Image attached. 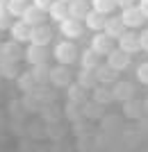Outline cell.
<instances>
[{
  "label": "cell",
  "mask_w": 148,
  "mask_h": 152,
  "mask_svg": "<svg viewBox=\"0 0 148 152\" xmlns=\"http://www.w3.org/2000/svg\"><path fill=\"white\" fill-rule=\"evenodd\" d=\"M52 55H55L57 64H64V66L77 61V48H75V43H73V41H59V43L55 45Z\"/></svg>",
  "instance_id": "cell-1"
},
{
  "label": "cell",
  "mask_w": 148,
  "mask_h": 152,
  "mask_svg": "<svg viewBox=\"0 0 148 152\" xmlns=\"http://www.w3.org/2000/svg\"><path fill=\"white\" fill-rule=\"evenodd\" d=\"M50 84L55 89H66L68 84H73V73L68 70V66L57 64L55 68H50Z\"/></svg>",
  "instance_id": "cell-2"
},
{
  "label": "cell",
  "mask_w": 148,
  "mask_h": 152,
  "mask_svg": "<svg viewBox=\"0 0 148 152\" xmlns=\"http://www.w3.org/2000/svg\"><path fill=\"white\" fill-rule=\"evenodd\" d=\"M123 116L128 121H141L146 111H144V100H137V98H130V100L123 102Z\"/></svg>",
  "instance_id": "cell-3"
},
{
  "label": "cell",
  "mask_w": 148,
  "mask_h": 152,
  "mask_svg": "<svg viewBox=\"0 0 148 152\" xmlns=\"http://www.w3.org/2000/svg\"><path fill=\"white\" fill-rule=\"evenodd\" d=\"M121 20L125 23V27H130V30H135V27H141L144 20H146V16L141 14V9L139 7H125L121 14Z\"/></svg>",
  "instance_id": "cell-4"
},
{
  "label": "cell",
  "mask_w": 148,
  "mask_h": 152,
  "mask_svg": "<svg viewBox=\"0 0 148 152\" xmlns=\"http://www.w3.org/2000/svg\"><path fill=\"white\" fill-rule=\"evenodd\" d=\"M112 93H114V100L125 102V100H130V98H135V84L125 82V80H116L114 86H112Z\"/></svg>",
  "instance_id": "cell-5"
},
{
  "label": "cell",
  "mask_w": 148,
  "mask_h": 152,
  "mask_svg": "<svg viewBox=\"0 0 148 152\" xmlns=\"http://www.w3.org/2000/svg\"><path fill=\"white\" fill-rule=\"evenodd\" d=\"M119 48H121L123 52H128V55H135V52L141 50V43H139V34H135L132 30H125V34H123L121 39H119Z\"/></svg>",
  "instance_id": "cell-6"
},
{
  "label": "cell",
  "mask_w": 148,
  "mask_h": 152,
  "mask_svg": "<svg viewBox=\"0 0 148 152\" xmlns=\"http://www.w3.org/2000/svg\"><path fill=\"white\" fill-rule=\"evenodd\" d=\"M21 20H25L30 27H37V25H43V20H46V9H41V7L37 5H30L23 12V16H21Z\"/></svg>",
  "instance_id": "cell-7"
},
{
  "label": "cell",
  "mask_w": 148,
  "mask_h": 152,
  "mask_svg": "<svg viewBox=\"0 0 148 152\" xmlns=\"http://www.w3.org/2000/svg\"><path fill=\"white\" fill-rule=\"evenodd\" d=\"M59 32H62L66 39H80L82 37V23L77 18H71V16H68V18H64L59 23Z\"/></svg>",
  "instance_id": "cell-8"
},
{
  "label": "cell",
  "mask_w": 148,
  "mask_h": 152,
  "mask_svg": "<svg viewBox=\"0 0 148 152\" xmlns=\"http://www.w3.org/2000/svg\"><path fill=\"white\" fill-rule=\"evenodd\" d=\"M0 50H2V59L0 61H18L21 57H25V52L21 50L18 41H9V43H0Z\"/></svg>",
  "instance_id": "cell-9"
},
{
  "label": "cell",
  "mask_w": 148,
  "mask_h": 152,
  "mask_svg": "<svg viewBox=\"0 0 148 152\" xmlns=\"http://www.w3.org/2000/svg\"><path fill=\"white\" fill-rule=\"evenodd\" d=\"M25 59L30 66H37V64H46V59H48V52H46V45H34L30 43L25 50Z\"/></svg>",
  "instance_id": "cell-10"
},
{
  "label": "cell",
  "mask_w": 148,
  "mask_h": 152,
  "mask_svg": "<svg viewBox=\"0 0 148 152\" xmlns=\"http://www.w3.org/2000/svg\"><path fill=\"white\" fill-rule=\"evenodd\" d=\"M130 57H132V55L123 52L121 48H116V50H112L110 55H107V64H110L114 70H125L130 66Z\"/></svg>",
  "instance_id": "cell-11"
},
{
  "label": "cell",
  "mask_w": 148,
  "mask_h": 152,
  "mask_svg": "<svg viewBox=\"0 0 148 152\" xmlns=\"http://www.w3.org/2000/svg\"><path fill=\"white\" fill-rule=\"evenodd\" d=\"M82 118H87V121H103L105 118V109L103 104H98L96 100H87L82 104Z\"/></svg>",
  "instance_id": "cell-12"
},
{
  "label": "cell",
  "mask_w": 148,
  "mask_h": 152,
  "mask_svg": "<svg viewBox=\"0 0 148 152\" xmlns=\"http://www.w3.org/2000/svg\"><path fill=\"white\" fill-rule=\"evenodd\" d=\"M91 50L98 52V55H110L112 52V39L105 32H96L94 39H91Z\"/></svg>",
  "instance_id": "cell-13"
},
{
  "label": "cell",
  "mask_w": 148,
  "mask_h": 152,
  "mask_svg": "<svg viewBox=\"0 0 148 152\" xmlns=\"http://www.w3.org/2000/svg\"><path fill=\"white\" fill-rule=\"evenodd\" d=\"M50 39H52V30L48 25H37V27H32V34H30V43H34V45H48L50 43Z\"/></svg>",
  "instance_id": "cell-14"
},
{
  "label": "cell",
  "mask_w": 148,
  "mask_h": 152,
  "mask_svg": "<svg viewBox=\"0 0 148 152\" xmlns=\"http://www.w3.org/2000/svg\"><path fill=\"white\" fill-rule=\"evenodd\" d=\"M89 12H91V7H89L87 0H71V2H68V16H71V18L84 20Z\"/></svg>",
  "instance_id": "cell-15"
},
{
  "label": "cell",
  "mask_w": 148,
  "mask_h": 152,
  "mask_svg": "<svg viewBox=\"0 0 148 152\" xmlns=\"http://www.w3.org/2000/svg\"><path fill=\"white\" fill-rule=\"evenodd\" d=\"M12 39L14 41H18V43H25V41H30V34H32V27L27 25L25 20H16L12 27Z\"/></svg>",
  "instance_id": "cell-16"
},
{
  "label": "cell",
  "mask_w": 148,
  "mask_h": 152,
  "mask_svg": "<svg viewBox=\"0 0 148 152\" xmlns=\"http://www.w3.org/2000/svg\"><path fill=\"white\" fill-rule=\"evenodd\" d=\"M116 73H119V70H114L110 64H100V66L96 68V80H98V84H107V86H110V84H114L116 77H119Z\"/></svg>",
  "instance_id": "cell-17"
},
{
  "label": "cell",
  "mask_w": 148,
  "mask_h": 152,
  "mask_svg": "<svg viewBox=\"0 0 148 152\" xmlns=\"http://www.w3.org/2000/svg\"><path fill=\"white\" fill-rule=\"evenodd\" d=\"M103 32H105L110 39H121L123 34H125V23L121 20V16H119V18H107Z\"/></svg>",
  "instance_id": "cell-18"
},
{
  "label": "cell",
  "mask_w": 148,
  "mask_h": 152,
  "mask_svg": "<svg viewBox=\"0 0 148 152\" xmlns=\"http://www.w3.org/2000/svg\"><path fill=\"white\" fill-rule=\"evenodd\" d=\"M91 100H96L98 104H110V102H114V93H112V89L107 86V84H96V89H94V93H91Z\"/></svg>",
  "instance_id": "cell-19"
},
{
  "label": "cell",
  "mask_w": 148,
  "mask_h": 152,
  "mask_svg": "<svg viewBox=\"0 0 148 152\" xmlns=\"http://www.w3.org/2000/svg\"><path fill=\"white\" fill-rule=\"evenodd\" d=\"M66 98L71 102H75V104H80L82 107L84 102H87V89L84 86H80L77 82H73V84H68L66 86Z\"/></svg>",
  "instance_id": "cell-20"
},
{
  "label": "cell",
  "mask_w": 148,
  "mask_h": 152,
  "mask_svg": "<svg viewBox=\"0 0 148 152\" xmlns=\"http://www.w3.org/2000/svg\"><path fill=\"white\" fill-rule=\"evenodd\" d=\"M41 118H43V123H59V118L64 116V111L55 104V102H48V104H43L41 107Z\"/></svg>",
  "instance_id": "cell-21"
},
{
  "label": "cell",
  "mask_w": 148,
  "mask_h": 152,
  "mask_svg": "<svg viewBox=\"0 0 148 152\" xmlns=\"http://www.w3.org/2000/svg\"><path fill=\"white\" fill-rule=\"evenodd\" d=\"M77 84L80 86H84L87 91H94L96 89V70H91V68H80V73H77Z\"/></svg>",
  "instance_id": "cell-22"
},
{
  "label": "cell",
  "mask_w": 148,
  "mask_h": 152,
  "mask_svg": "<svg viewBox=\"0 0 148 152\" xmlns=\"http://www.w3.org/2000/svg\"><path fill=\"white\" fill-rule=\"evenodd\" d=\"M48 16L52 20L62 23L64 18H68V2H62V0H55L50 7H48Z\"/></svg>",
  "instance_id": "cell-23"
},
{
  "label": "cell",
  "mask_w": 148,
  "mask_h": 152,
  "mask_svg": "<svg viewBox=\"0 0 148 152\" xmlns=\"http://www.w3.org/2000/svg\"><path fill=\"white\" fill-rule=\"evenodd\" d=\"M16 84H18V89L23 91V93H32V91L39 86L37 80H34V75H32V70H23V73L16 77Z\"/></svg>",
  "instance_id": "cell-24"
},
{
  "label": "cell",
  "mask_w": 148,
  "mask_h": 152,
  "mask_svg": "<svg viewBox=\"0 0 148 152\" xmlns=\"http://www.w3.org/2000/svg\"><path fill=\"white\" fill-rule=\"evenodd\" d=\"M84 23H87V27H89V30H94V32H100V30H105V23H107V18H105V14L96 12V9H91V12L87 14Z\"/></svg>",
  "instance_id": "cell-25"
},
{
  "label": "cell",
  "mask_w": 148,
  "mask_h": 152,
  "mask_svg": "<svg viewBox=\"0 0 148 152\" xmlns=\"http://www.w3.org/2000/svg\"><path fill=\"white\" fill-rule=\"evenodd\" d=\"M23 107H25V111H32V114H37V111H41V107H43V102H41V98H39L37 93H25L23 95Z\"/></svg>",
  "instance_id": "cell-26"
},
{
  "label": "cell",
  "mask_w": 148,
  "mask_h": 152,
  "mask_svg": "<svg viewBox=\"0 0 148 152\" xmlns=\"http://www.w3.org/2000/svg\"><path fill=\"white\" fill-rule=\"evenodd\" d=\"M66 132H68V129H66L62 123H46V136L52 139V141H62L66 136Z\"/></svg>",
  "instance_id": "cell-27"
},
{
  "label": "cell",
  "mask_w": 148,
  "mask_h": 152,
  "mask_svg": "<svg viewBox=\"0 0 148 152\" xmlns=\"http://www.w3.org/2000/svg\"><path fill=\"white\" fill-rule=\"evenodd\" d=\"M18 75H21L18 61H0V77H5V80H16Z\"/></svg>",
  "instance_id": "cell-28"
},
{
  "label": "cell",
  "mask_w": 148,
  "mask_h": 152,
  "mask_svg": "<svg viewBox=\"0 0 148 152\" xmlns=\"http://www.w3.org/2000/svg\"><path fill=\"white\" fill-rule=\"evenodd\" d=\"M71 129L73 134H75L77 139H82V136H89V134H94V127H91V121H87V118H80V121L71 123Z\"/></svg>",
  "instance_id": "cell-29"
},
{
  "label": "cell",
  "mask_w": 148,
  "mask_h": 152,
  "mask_svg": "<svg viewBox=\"0 0 148 152\" xmlns=\"http://www.w3.org/2000/svg\"><path fill=\"white\" fill-rule=\"evenodd\" d=\"M98 57H100V55H98V52H94L91 48H89V50H84L82 55H80V64H82V68L96 70L98 66H100V64H98Z\"/></svg>",
  "instance_id": "cell-30"
},
{
  "label": "cell",
  "mask_w": 148,
  "mask_h": 152,
  "mask_svg": "<svg viewBox=\"0 0 148 152\" xmlns=\"http://www.w3.org/2000/svg\"><path fill=\"white\" fill-rule=\"evenodd\" d=\"M64 118H66L68 123H75V121H80V118H82V107L68 100V102L64 104Z\"/></svg>",
  "instance_id": "cell-31"
},
{
  "label": "cell",
  "mask_w": 148,
  "mask_h": 152,
  "mask_svg": "<svg viewBox=\"0 0 148 152\" xmlns=\"http://www.w3.org/2000/svg\"><path fill=\"white\" fill-rule=\"evenodd\" d=\"M32 75H34V80H37L39 86L46 84V82H50V68H48L46 64H37V66H32Z\"/></svg>",
  "instance_id": "cell-32"
},
{
  "label": "cell",
  "mask_w": 148,
  "mask_h": 152,
  "mask_svg": "<svg viewBox=\"0 0 148 152\" xmlns=\"http://www.w3.org/2000/svg\"><path fill=\"white\" fill-rule=\"evenodd\" d=\"M27 7H30V5H27V0H9V2H7V12L12 14V16H18V18H21Z\"/></svg>",
  "instance_id": "cell-33"
},
{
  "label": "cell",
  "mask_w": 148,
  "mask_h": 152,
  "mask_svg": "<svg viewBox=\"0 0 148 152\" xmlns=\"http://www.w3.org/2000/svg\"><path fill=\"white\" fill-rule=\"evenodd\" d=\"M91 7L96 9V12H100V14H107L110 12H114V7H116V0H91Z\"/></svg>",
  "instance_id": "cell-34"
},
{
  "label": "cell",
  "mask_w": 148,
  "mask_h": 152,
  "mask_svg": "<svg viewBox=\"0 0 148 152\" xmlns=\"http://www.w3.org/2000/svg\"><path fill=\"white\" fill-rule=\"evenodd\" d=\"M94 148H96V139H94V134L77 139V152H94Z\"/></svg>",
  "instance_id": "cell-35"
},
{
  "label": "cell",
  "mask_w": 148,
  "mask_h": 152,
  "mask_svg": "<svg viewBox=\"0 0 148 152\" xmlns=\"http://www.w3.org/2000/svg\"><path fill=\"white\" fill-rule=\"evenodd\" d=\"M12 25V14L7 12V7H0V30H9Z\"/></svg>",
  "instance_id": "cell-36"
},
{
  "label": "cell",
  "mask_w": 148,
  "mask_h": 152,
  "mask_svg": "<svg viewBox=\"0 0 148 152\" xmlns=\"http://www.w3.org/2000/svg\"><path fill=\"white\" fill-rule=\"evenodd\" d=\"M9 109H12L14 121H21V118L25 116V107H23V102H18V100H14L12 104H9Z\"/></svg>",
  "instance_id": "cell-37"
},
{
  "label": "cell",
  "mask_w": 148,
  "mask_h": 152,
  "mask_svg": "<svg viewBox=\"0 0 148 152\" xmlns=\"http://www.w3.org/2000/svg\"><path fill=\"white\" fill-rule=\"evenodd\" d=\"M137 80L141 84H148V61H144V64L137 66Z\"/></svg>",
  "instance_id": "cell-38"
},
{
  "label": "cell",
  "mask_w": 148,
  "mask_h": 152,
  "mask_svg": "<svg viewBox=\"0 0 148 152\" xmlns=\"http://www.w3.org/2000/svg\"><path fill=\"white\" fill-rule=\"evenodd\" d=\"M114 127H119V118H112V116H105V118H103V129H105V132H112Z\"/></svg>",
  "instance_id": "cell-39"
},
{
  "label": "cell",
  "mask_w": 148,
  "mask_h": 152,
  "mask_svg": "<svg viewBox=\"0 0 148 152\" xmlns=\"http://www.w3.org/2000/svg\"><path fill=\"white\" fill-rule=\"evenodd\" d=\"M30 136L32 139H39V136H46V125H30Z\"/></svg>",
  "instance_id": "cell-40"
},
{
  "label": "cell",
  "mask_w": 148,
  "mask_h": 152,
  "mask_svg": "<svg viewBox=\"0 0 148 152\" xmlns=\"http://www.w3.org/2000/svg\"><path fill=\"white\" fill-rule=\"evenodd\" d=\"M139 43H141V50L148 52V30H144L141 34H139Z\"/></svg>",
  "instance_id": "cell-41"
},
{
  "label": "cell",
  "mask_w": 148,
  "mask_h": 152,
  "mask_svg": "<svg viewBox=\"0 0 148 152\" xmlns=\"http://www.w3.org/2000/svg\"><path fill=\"white\" fill-rule=\"evenodd\" d=\"M52 2H55V0H34L32 5H37V7H41V9H46V12H48V7H50Z\"/></svg>",
  "instance_id": "cell-42"
},
{
  "label": "cell",
  "mask_w": 148,
  "mask_h": 152,
  "mask_svg": "<svg viewBox=\"0 0 148 152\" xmlns=\"http://www.w3.org/2000/svg\"><path fill=\"white\" fill-rule=\"evenodd\" d=\"M137 7L141 9V14L146 16V20H148V0H139V5H137Z\"/></svg>",
  "instance_id": "cell-43"
},
{
  "label": "cell",
  "mask_w": 148,
  "mask_h": 152,
  "mask_svg": "<svg viewBox=\"0 0 148 152\" xmlns=\"http://www.w3.org/2000/svg\"><path fill=\"white\" fill-rule=\"evenodd\" d=\"M132 2H137V0H116V5L123 7V9H125V7H132Z\"/></svg>",
  "instance_id": "cell-44"
},
{
  "label": "cell",
  "mask_w": 148,
  "mask_h": 152,
  "mask_svg": "<svg viewBox=\"0 0 148 152\" xmlns=\"http://www.w3.org/2000/svg\"><path fill=\"white\" fill-rule=\"evenodd\" d=\"M144 111H146V116H148V95L144 98Z\"/></svg>",
  "instance_id": "cell-45"
},
{
  "label": "cell",
  "mask_w": 148,
  "mask_h": 152,
  "mask_svg": "<svg viewBox=\"0 0 148 152\" xmlns=\"http://www.w3.org/2000/svg\"><path fill=\"white\" fill-rule=\"evenodd\" d=\"M7 2H9V0H0V7H7Z\"/></svg>",
  "instance_id": "cell-46"
},
{
  "label": "cell",
  "mask_w": 148,
  "mask_h": 152,
  "mask_svg": "<svg viewBox=\"0 0 148 152\" xmlns=\"http://www.w3.org/2000/svg\"><path fill=\"white\" fill-rule=\"evenodd\" d=\"M62 2H71V0H62Z\"/></svg>",
  "instance_id": "cell-47"
},
{
  "label": "cell",
  "mask_w": 148,
  "mask_h": 152,
  "mask_svg": "<svg viewBox=\"0 0 148 152\" xmlns=\"http://www.w3.org/2000/svg\"><path fill=\"white\" fill-rule=\"evenodd\" d=\"M0 32H2V30H0Z\"/></svg>",
  "instance_id": "cell-48"
}]
</instances>
